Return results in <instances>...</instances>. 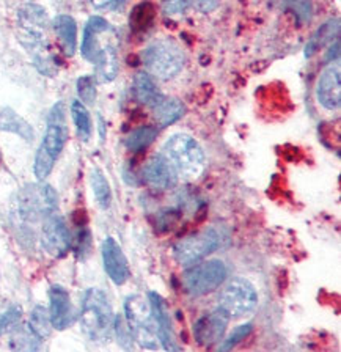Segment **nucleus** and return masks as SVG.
<instances>
[{
    "label": "nucleus",
    "mask_w": 341,
    "mask_h": 352,
    "mask_svg": "<svg viewBox=\"0 0 341 352\" xmlns=\"http://www.w3.org/2000/svg\"><path fill=\"white\" fill-rule=\"evenodd\" d=\"M0 129L13 132V134L19 135L25 142H32L35 139V132H33L32 126L10 107L0 110Z\"/></svg>",
    "instance_id": "obj_21"
},
{
    "label": "nucleus",
    "mask_w": 341,
    "mask_h": 352,
    "mask_svg": "<svg viewBox=\"0 0 341 352\" xmlns=\"http://www.w3.org/2000/svg\"><path fill=\"white\" fill-rule=\"evenodd\" d=\"M228 269L223 261L209 260L201 264H192L183 277V286L187 294L200 297L216 291L227 278Z\"/></svg>",
    "instance_id": "obj_10"
},
{
    "label": "nucleus",
    "mask_w": 341,
    "mask_h": 352,
    "mask_svg": "<svg viewBox=\"0 0 341 352\" xmlns=\"http://www.w3.org/2000/svg\"><path fill=\"white\" fill-rule=\"evenodd\" d=\"M190 0H164L162 11L167 18H181L189 8Z\"/></svg>",
    "instance_id": "obj_35"
},
{
    "label": "nucleus",
    "mask_w": 341,
    "mask_h": 352,
    "mask_svg": "<svg viewBox=\"0 0 341 352\" xmlns=\"http://www.w3.org/2000/svg\"><path fill=\"white\" fill-rule=\"evenodd\" d=\"M340 65H329L318 79V102L327 110H337L341 104Z\"/></svg>",
    "instance_id": "obj_17"
},
{
    "label": "nucleus",
    "mask_w": 341,
    "mask_h": 352,
    "mask_svg": "<svg viewBox=\"0 0 341 352\" xmlns=\"http://www.w3.org/2000/svg\"><path fill=\"white\" fill-rule=\"evenodd\" d=\"M164 156L172 164L176 176L183 181H195L205 170V151L194 137L175 134L165 142Z\"/></svg>",
    "instance_id": "obj_4"
},
{
    "label": "nucleus",
    "mask_w": 341,
    "mask_h": 352,
    "mask_svg": "<svg viewBox=\"0 0 341 352\" xmlns=\"http://www.w3.org/2000/svg\"><path fill=\"white\" fill-rule=\"evenodd\" d=\"M338 55H340V40L335 41V47L332 46V49H330L327 60H333V58L337 60V58H338Z\"/></svg>",
    "instance_id": "obj_37"
},
{
    "label": "nucleus",
    "mask_w": 341,
    "mask_h": 352,
    "mask_svg": "<svg viewBox=\"0 0 341 352\" xmlns=\"http://www.w3.org/2000/svg\"><path fill=\"white\" fill-rule=\"evenodd\" d=\"M29 329L32 330V333L40 340H46L49 335H51L52 324L46 308L41 305H36L33 308L29 319Z\"/></svg>",
    "instance_id": "obj_27"
},
{
    "label": "nucleus",
    "mask_w": 341,
    "mask_h": 352,
    "mask_svg": "<svg viewBox=\"0 0 341 352\" xmlns=\"http://www.w3.org/2000/svg\"><path fill=\"white\" fill-rule=\"evenodd\" d=\"M49 318L54 329L65 330L74 321V308L69 293L63 286L52 285L49 289Z\"/></svg>",
    "instance_id": "obj_16"
},
{
    "label": "nucleus",
    "mask_w": 341,
    "mask_h": 352,
    "mask_svg": "<svg viewBox=\"0 0 341 352\" xmlns=\"http://www.w3.org/2000/svg\"><path fill=\"white\" fill-rule=\"evenodd\" d=\"M253 330V324L252 322H247V324H242V326L236 327L233 332L230 333V337L227 340H223V343L219 346V351H230L238 346L242 340H245L249 337L250 332Z\"/></svg>",
    "instance_id": "obj_32"
},
{
    "label": "nucleus",
    "mask_w": 341,
    "mask_h": 352,
    "mask_svg": "<svg viewBox=\"0 0 341 352\" xmlns=\"http://www.w3.org/2000/svg\"><path fill=\"white\" fill-rule=\"evenodd\" d=\"M113 332L117 335L118 344L121 348L129 349L132 346V341H134V337H132L131 330L128 327V322H126L124 315H117L113 319Z\"/></svg>",
    "instance_id": "obj_31"
},
{
    "label": "nucleus",
    "mask_w": 341,
    "mask_h": 352,
    "mask_svg": "<svg viewBox=\"0 0 341 352\" xmlns=\"http://www.w3.org/2000/svg\"><path fill=\"white\" fill-rule=\"evenodd\" d=\"M228 322H230V316L217 307L216 310L203 315L194 324L195 341L200 346H205V348H209V346L219 343L220 340H223V335L227 332Z\"/></svg>",
    "instance_id": "obj_13"
},
{
    "label": "nucleus",
    "mask_w": 341,
    "mask_h": 352,
    "mask_svg": "<svg viewBox=\"0 0 341 352\" xmlns=\"http://www.w3.org/2000/svg\"><path fill=\"white\" fill-rule=\"evenodd\" d=\"M40 341L41 340L36 338L30 329H27L14 333L13 340H11V346L16 349H36L40 348Z\"/></svg>",
    "instance_id": "obj_34"
},
{
    "label": "nucleus",
    "mask_w": 341,
    "mask_h": 352,
    "mask_svg": "<svg viewBox=\"0 0 341 352\" xmlns=\"http://www.w3.org/2000/svg\"><path fill=\"white\" fill-rule=\"evenodd\" d=\"M143 176H145L146 184L156 190H167L178 181V176H176L172 164L167 161V157L162 153L153 156L146 162Z\"/></svg>",
    "instance_id": "obj_18"
},
{
    "label": "nucleus",
    "mask_w": 341,
    "mask_h": 352,
    "mask_svg": "<svg viewBox=\"0 0 341 352\" xmlns=\"http://www.w3.org/2000/svg\"><path fill=\"white\" fill-rule=\"evenodd\" d=\"M101 256L104 271H106L107 277L112 280L115 285L120 286L128 282L131 275L128 258H126L121 245L112 238V236L104 239L101 245Z\"/></svg>",
    "instance_id": "obj_14"
},
{
    "label": "nucleus",
    "mask_w": 341,
    "mask_h": 352,
    "mask_svg": "<svg viewBox=\"0 0 341 352\" xmlns=\"http://www.w3.org/2000/svg\"><path fill=\"white\" fill-rule=\"evenodd\" d=\"M90 183L93 189V195L96 198L98 206L101 209H109L112 205V190L106 176L99 168H93L90 175Z\"/></svg>",
    "instance_id": "obj_25"
},
{
    "label": "nucleus",
    "mask_w": 341,
    "mask_h": 352,
    "mask_svg": "<svg viewBox=\"0 0 341 352\" xmlns=\"http://www.w3.org/2000/svg\"><path fill=\"white\" fill-rule=\"evenodd\" d=\"M148 302H150L151 315L156 324V332L159 343H161L165 351H178V344L175 341V333L172 327V319L168 315V308L165 304L164 297L157 293L148 294Z\"/></svg>",
    "instance_id": "obj_15"
},
{
    "label": "nucleus",
    "mask_w": 341,
    "mask_h": 352,
    "mask_svg": "<svg viewBox=\"0 0 341 352\" xmlns=\"http://www.w3.org/2000/svg\"><path fill=\"white\" fill-rule=\"evenodd\" d=\"M283 5L286 10H289L294 14L299 24H305L311 19V0H283Z\"/></svg>",
    "instance_id": "obj_30"
},
{
    "label": "nucleus",
    "mask_w": 341,
    "mask_h": 352,
    "mask_svg": "<svg viewBox=\"0 0 341 352\" xmlns=\"http://www.w3.org/2000/svg\"><path fill=\"white\" fill-rule=\"evenodd\" d=\"M113 310L106 293L88 288L82 296L79 321L80 329L90 341H109L113 333Z\"/></svg>",
    "instance_id": "obj_2"
},
{
    "label": "nucleus",
    "mask_w": 341,
    "mask_h": 352,
    "mask_svg": "<svg viewBox=\"0 0 341 352\" xmlns=\"http://www.w3.org/2000/svg\"><path fill=\"white\" fill-rule=\"evenodd\" d=\"M157 135V129L153 128V126H143V128L135 129L134 132H131L126 139V148L132 153H139L143 151L145 148H148L154 142Z\"/></svg>",
    "instance_id": "obj_28"
},
{
    "label": "nucleus",
    "mask_w": 341,
    "mask_h": 352,
    "mask_svg": "<svg viewBox=\"0 0 341 352\" xmlns=\"http://www.w3.org/2000/svg\"><path fill=\"white\" fill-rule=\"evenodd\" d=\"M41 244L49 255L62 258L71 247V234L63 217L52 214L44 219L41 228Z\"/></svg>",
    "instance_id": "obj_12"
},
{
    "label": "nucleus",
    "mask_w": 341,
    "mask_h": 352,
    "mask_svg": "<svg viewBox=\"0 0 341 352\" xmlns=\"http://www.w3.org/2000/svg\"><path fill=\"white\" fill-rule=\"evenodd\" d=\"M220 0H195L197 8L201 11V13H211V11L219 7Z\"/></svg>",
    "instance_id": "obj_36"
},
{
    "label": "nucleus",
    "mask_w": 341,
    "mask_h": 352,
    "mask_svg": "<svg viewBox=\"0 0 341 352\" xmlns=\"http://www.w3.org/2000/svg\"><path fill=\"white\" fill-rule=\"evenodd\" d=\"M66 140H68V128H66L65 106L63 102H57L49 113L47 128L35 156L33 172L38 179L43 181L51 175L55 161L63 151Z\"/></svg>",
    "instance_id": "obj_3"
},
{
    "label": "nucleus",
    "mask_w": 341,
    "mask_h": 352,
    "mask_svg": "<svg viewBox=\"0 0 341 352\" xmlns=\"http://www.w3.org/2000/svg\"><path fill=\"white\" fill-rule=\"evenodd\" d=\"M21 316H22V308L18 305H13L10 307L8 310H5L2 315H0V337L18 326V322L21 321Z\"/></svg>",
    "instance_id": "obj_33"
},
{
    "label": "nucleus",
    "mask_w": 341,
    "mask_h": 352,
    "mask_svg": "<svg viewBox=\"0 0 341 352\" xmlns=\"http://www.w3.org/2000/svg\"><path fill=\"white\" fill-rule=\"evenodd\" d=\"M132 90H134L137 101L151 109L164 98V95L159 91V88L154 84V80L148 73H139L135 76L134 88Z\"/></svg>",
    "instance_id": "obj_22"
},
{
    "label": "nucleus",
    "mask_w": 341,
    "mask_h": 352,
    "mask_svg": "<svg viewBox=\"0 0 341 352\" xmlns=\"http://www.w3.org/2000/svg\"><path fill=\"white\" fill-rule=\"evenodd\" d=\"M77 95H79L80 102L88 104V106H91V104H95L96 101V79L93 76H82L77 79Z\"/></svg>",
    "instance_id": "obj_29"
},
{
    "label": "nucleus",
    "mask_w": 341,
    "mask_h": 352,
    "mask_svg": "<svg viewBox=\"0 0 341 352\" xmlns=\"http://www.w3.org/2000/svg\"><path fill=\"white\" fill-rule=\"evenodd\" d=\"M52 29L57 35L63 52L73 57L77 49V24L68 14H58L52 22Z\"/></svg>",
    "instance_id": "obj_19"
},
{
    "label": "nucleus",
    "mask_w": 341,
    "mask_h": 352,
    "mask_svg": "<svg viewBox=\"0 0 341 352\" xmlns=\"http://www.w3.org/2000/svg\"><path fill=\"white\" fill-rule=\"evenodd\" d=\"M142 62L148 73L161 80L173 79L183 69L186 55L178 43L164 38L151 43L142 54Z\"/></svg>",
    "instance_id": "obj_5"
},
{
    "label": "nucleus",
    "mask_w": 341,
    "mask_h": 352,
    "mask_svg": "<svg viewBox=\"0 0 341 352\" xmlns=\"http://www.w3.org/2000/svg\"><path fill=\"white\" fill-rule=\"evenodd\" d=\"M223 241H227L223 228H206L179 241L173 247V256L181 266H192L220 249Z\"/></svg>",
    "instance_id": "obj_8"
},
{
    "label": "nucleus",
    "mask_w": 341,
    "mask_h": 352,
    "mask_svg": "<svg viewBox=\"0 0 341 352\" xmlns=\"http://www.w3.org/2000/svg\"><path fill=\"white\" fill-rule=\"evenodd\" d=\"M19 41L27 51L33 54V58L46 57L47 54V27L49 18L46 10L40 5L29 3L18 11Z\"/></svg>",
    "instance_id": "obj_6"
},
{
    "label": "nucleus",
    "mask_w": 341,
    "mask_h": 352,
    "mask_svg": "<svg viewBox=\"0 0 341 352\" xmlns=\"http://www.w3.org/2000/svg\"><path fill=\"white\" fill-rule=\"evenodd\" d=\"M71 115H73V121L77 131V135H79L80 140L88 142L91 137V117L88 113L84 102L74 101L71 104Z\"/></svg>",
    "instance_id": "obj_26"
},
{
    "label": "nucleus",
    "mask_w": 341,
    "mask_h": 352,
    "mask_svg": "<svg viewBox=\"0 0 341 352\" xmlns=\"http://www.w3.org/2000/svg\"><path fill=\"white\" fill-rule=\"evenodd\" d=\"M115 32L101 16L88 19L82 38V57L95 65L96 79L102 84L112 82L118 74V55L115 46Z\"/></svg>",
    "instance_id": "obj_1"
},
{
    "label": "nucleus",
    "mask_w": 341,
    "mask_h": 352,
    "mask_svg": "<svg viewBox=\"0 0 341 352\" xmlns=\"http://www.w3.org/2000/svg\"><path fill=\"white\" fill-rule=\"evenodd\" d=\"M184 110V104L179 99L165 96L153 107L154 118H156L161 128H167V126L176 123L179 118H183Z\"/></svg>",
    "instance_id": "obj_20"
},
{
    "label": "nucleus",
    "mask_w": 341,
    "mask_h": 352,
    "mask_svg": "<svg viewBox=\"0 0 341 352\" xmlns=\"http://www.w3.org/2000/svg\"><path fill=\"white\" fill-rule=\"evenodd\" d=\"M58 208V197L52 186L29 184L16 197V211L24 220H38L52 216Z\"/></svg>",
    "instance_id": "obj_9"
},
{
    "label": "nucleus",
    "mask_w": 341,
    "mask_h": 352,
    "mask_svg": "<svg viewBox=\"0 0 341 352\" xmlns=\"http://www.w3.org/2000/svg\"><path fill=\"white\" fill-rule=\"evenodd\" d=\"M258 305V293L249 280L236 277L225 285L219 296V308L231 318H244Z\"/></svg>",
    "instance_id": "obj_11"
},
{
    "label": "nucleus",
    "mask_w": 341,
    "mask_h": 352,
    "mask_svg": "<svg viewBox=\"0 0 341 352\" xmlns=\"http://www.w3.org/2000/svg\"><path fill=\"white\" fill-rule=\"evenodd\" d=\"M90 2L95 5L96 8H104V7H107V5L112 3L113 0H90Z\"/></svg>",
    "instance_id": "obj_38"
},
{
    "label": "nucleus",
    "mask_w": 341,
    "mask_h": 352,
    "mask_svg": "<svg viewBox=\"0 0 341 352\" xmlns=\"http://www.w3.org/2000/svg\"><path fill=\"white\" fill-rule=\"evenodd\" d=\"M124 319L128 322L132 337L142 348H159L156 324H154L151 315L150 302L145 300V297L134 294L124 300Z\"/></svg>",
    "instance_id": "obj_7"
},
{
    "label": "nucleus",
    "mask_w": 341,
    "mask_h": 352,
    "mask_svg": "<svg viewBox=\"0 0 341 352\" xmlns=\"http://www.w3.org/2000/svg\"><path fill=\"white\" fill-rule=\"evenodd\" d=\"M154 18H156V10L153 3H139L131 13V30L134 33H145L151 29Z\"/></svg>",
    "instance_id": "obj_24"
},
{
    "label": "nucleus",
    "mask_w": 341,
    "mask_h": 352,
    "mask_svg": "<svg viewBox=\"0 0 341 352\" xmlns=\"http://www.w3.org/2000/svg\"><path fill=\"white\" fill-rule=\"evenodd\" d=\"M340 35V21L338 19H330L326 24L319 27L315 35L310 38L307 47H305V55L307 57H311L313 54H316L319 49H322L326 44L333 43V38L337 40Z\"/></svg>",
    "instance_id": "obj_23"
}]
</instances>
